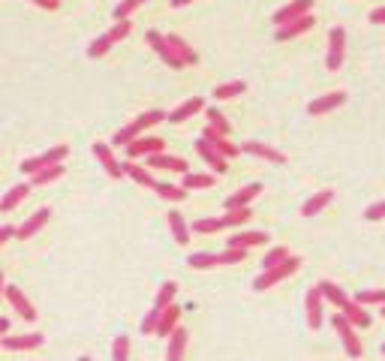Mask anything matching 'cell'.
Here are the masks:
<instances>
[{"instance_id": "cell-1", "label": "cell", "mask_w": 385, "mask_h": 361, "mask_svg": "<svg viewBox=\"0 0 385 361\" xmlns=\"http://www.w3.org/2000/svg\"><path fill=\"white\" fill-rule=\"evenodd\" d=\"M298 268H301V259H298V256H289V259H283L280 265H274V268H265V274H259L256 280H253V289H256V292H265V289H271V286H277L280 280H286V277H292Z\"/></svg>"}, {"instance_id": "cell-2", "label": "cell", "mask_w": 385, "mask_h": 361, "mask_svg": "<svg viewBox=\"0 0 385 361\" xmlns=\"http://www.w3.org/2000/svg\"><path fill=\"white\" fill-rule=\"evenodd\" d=\"M331 325H334V331H337V338L343 343V349H346V355L349 358H362L364 349H362V340H358V334H355V325H352L343 313H334Z\"/></svg>"}, {"instance_id": "cell-3", "label": "cell", "mask_w": 385, "mask_h": 361, "mask_svg": "<svg viewBox=\"0 0 385 361\" xmlns=\"http://www.w3.org/2000/svg\"><path fill=\"white\" fill-rule=\"evenodd\" d=\"M67 154H70L67 145H57V147H52V151L39 154V157L24 160L21 163V172H24V175H37L39 169H48V166H57V163H63V157H67Z\"/></svg>"}, {"instance_id": "cell-4", "label": "cell", "mask_w": 385, "mask_h": 361, "mask_svg": "<svg viewBox=\"0 0 385 361\" xmlns=\"http://www.w3.org/2000/svg\"><path fill=\"white\" fill-rule=\"evenodd\" d=\"M343 52H346V34L343 28H331L329 34V57H325V67L331 72H337L343 67Z\"/></svg>"}, {"instance_id": "cell-5", "label": "cell", "mask_w": 385, "mask_h": 361, "mask_svg": "<svg viewBox=\"0 0 385 361\" xmlns=\"http://www.w3.org/2000/svg\"><path fill=\"white\" fill-rule=\"evenodd\" d=\"M45 343L43 334H3L0 338V347H3L6 352H24V349H39Z\"/></svg>"}, {"instance_id": "cell-6", "label": "cell", "mask_w": 385, "mask_h": 361, "mask_svg": "<svg viewBox=\"0 0 385 361\" xmlns=\"http://www.w3.org/2000/svg\"><path fill=\"white\" fill-rule=\"evenodd\" d=\"M166 151V142H163L160 136H142L136 138V142L127 145V157H151V154H163Z\"/></svg>"}, {"instance_id": "cell-7", "label": "cell", "mask_w": 385, "mask_h": 361, "mask_svg": "<svg viewBox=\"0 0 385 361\" xmlns=\"http://www.w3.org/2000/svg\"><path fill=\"white\" fill-rule=\"evenodd\" d=\"M202 138H205V142H208L211 147H214L220 157H226V160H232V157H238V154H241V147L232 145L223 133H217L214 127H205V130H202Z\"/></svg>"}, {"instance_id": "cell-8", "label": "cell", "mask_w": 385, "mask_h": 361, "mask_svg": "<svg viewBox=\"0 0 385 361\" xmlns=\"http://www.w3.org/2000/svg\"><path fill=\"white\" fill-rule=\"evenodd\" d=\"M94 157L100 160V166L105 169V175H109L112 180H118V178H124V166L118 163V157L112 154V145H105V142H96L94 145Z\"/></svg>"}, {"instance_id": "cell-9", "label": "cell", "mask_w": 385, "mask_h": 361, "mask_svg": "<svg viewBox=\"0 0 385 361\" xmlns=\"http://www.w3.org/2000/svg\"><path fill=\"white\" fill-rule=\"evenodd\" d=\"M3 298L10 301V305L15 307V313H19L24 322H37V307L30 305L28 298H24V292L19 289V286H6V292H3Z\"/></svg>"}, {"instance_id": "cell-10", "label": "cell", "mask_w": 385, "mask_h": 361, "mask_svg": "<svg viewBox=\"0 0 385 361\" xmlns=\"http://www.w3.org/2000/svg\"><path fill=\"white\" fill-rule=\"evenodd\" d=\"M322 292H319V286H310L307 295H304V310H307V325L319 331L322 328Z\"/></svg>"}, {"instance_id": "cell-11", "label": "cell", "mask_w": 385, "mask_h": 361, "mask_svg": "<svg viewBox=\"0 0 385 361\" xmlns=\"http://www.w3.org/2000/svg\"><path fill=\"white\" fill-rule=\"evenodd\" d=\"M145 39H147V45H151L154 52L160 54V61H166L171 70H181V67H184V63L175 57V52H171V45H169V39L163 37V34H157V30H147Z\"/></svg>"}, {"instance_id": "cell-12", "label": "cell", "mask_w": 385, "mask_h": 361, "mask_svg": "<svg viewBox=\"0 0 385 361\" xmlns=\"http://www.w3.org/2000/svg\"><path fill=\"white\" fill-rule=\"evenodd\" d=\"M310 10H313V0H292V3H286L283 10H277L271 15V21L277 24V28H283V24H289L295 19H301V15H307Z\"/></svg>"}, {"instance_id": "cell-13", "label": "cell", "mask_w": 385, "mask_h": 361, "mask_svg": "<svg viewBox=\"0 0 385 361\" xmlns=\"http://www.w3.org/2000/svg\"><path fill=\"white\" fill-rule=\"evenodd\" d=\"M48 217H52V211H48V208H39L37 214H30L21 226H15V238H19V241H28V238H34L39 229L48 223Z\"/></svg>"}, {"instance_id": "cell-14", "label": "cell", "mask_w": 385, "mask_h": 361, "mask_svg": "<svg viewBox=\"0 0 385 361\" xmlns=\"http://www.w3.org/2000/svg\"><path fill=\"white\" fill-rule=\"evenodd\" d=\"M147 160V169H166V172H181V175H187L190 172V166H187V160L184 157H171V154H151V157H145Z\"/></svg>"}, {"instance_id": "cell-15", "label": "cell", "mask_w": 385, "mask_h": 361, "mask_svg": "<svg viewBox=\"0 0 385 361\" xmlns=\"http://www.w3.org/2000/svg\"><path fill=\"white\" fill-rule=\"evenodd\" d=\"M313 24H316V19L307 12V15H301V19H295V21H289V24H283V28H277V37H274V39H280V43H286V39H295V37L307 34Z\"/></svg>"}, {"instance_id": "cell-16", "label": "cell", "mask_w": 385, "mask_h": 361, "mask_svg": "<svg viewBox=\"0 0 385 361\" xmlns=\"http://www.w3.org/2000/svg\"><path fill=\"white\" fill-rule=\"evenodd\" d=\"M241 151L244 154H250V157H259V160H268V163H277V166H283L286 163V157L277 147H271V145H262V142H244L241 145Z\"/></svg>"}, {"instance_id": "cell-17", "label": "cell", "mask_w": 385, "mask_h": 361, "mask_svg": "<svg viewBox=\"0 0 385 361\" xmlns=\"http://www.w3.org/2000/svg\"><path fill=\"white\" fill-rule=\"evenodd\" d=\"M343 103H346V94H343V90H331V94H325V96H319V100L310 103L307 112L310 114H329L331 109H340Z\"/></svg>"}, {"instance_id": "cell-18", "label": "cell", "mask_w": 385, "mask_h": 361, "mask_svg": "<svg viewBox=\"0 0 385 361\" xmlns=\"http://www.w3.org/2000/svg\"><path fill=\"white\" fill-rule=\"evenodd\" d=\"M340 313L346 316L355 328H371V325H373V319H371V313H367V307H364V305H358L355 298H349L346 305H343Z\"/></svg>"}, {"instance_id": "cell-19", "label": "cell", "mask_w": 385, "mask_h": 361, "mask_svg": "<svg viewBox=\"0 0 385 361\" xmlns=\"http://www.w3.org/2000/svg\"><path fill=\"white\" fill-rule=\"evenodd\" d=\"M196 151H199V157H202L205 163H208V166L214 169L217 175H223V172L229 169V160H226V157H220V154H217L208 142H205V138H196Z\"/></svg>"}, {"instance_id": "cell-20", "label": "cell", "mask_w": 385, "mask_h": 361, "mask_svg": "<svg viewBox=\"0 0 385 361\" xmlns=\"http://www.w3.org/2000/svg\"><path fill=\"white\" fill-rule=\"evenodd\" d=\"M259 193H262V184H247V187H241L238 193L229 196V199L223 202V208H226V211H232V208H247V205L256 199Z\"/></svg>"}, {"instance_id": "cell-21", "label": "cell", "mask_w": 385, "mask_h": 361, "mask_svg": "<svg viewBox=\"0 0 385 361\" xmlns=\"http://www.w3.org/2000/svg\"><path fill=\"white\" fill-rule=\"evenodd\" d=\"M166 39H169L171 52H175V57H178V61L184 63V67H196V63H199V54H196L193 48L184 43V37H178V34H169Z\"/></svg>"}, {"instance_id": "cell-22", "label": "cell", "mask_w": 385, "mask_h": 361, "mask_svg": "<svg viewBox=\"0 0 385 361\" xmlns=\"http://www.w3.org/2000/svg\"><path fill=\"white\" fill-rule=\"evenodd\" d=\"M202 109H205V100H202V96H190V100L181 103L175 112L169 114V121H171V124H184V121H190L193 114H199Z\"/></svg>"}, {"instance_id": "cell-23", "label": "cell", "mask_w": 385, "mask_h": 361, "mask_svg": "<svg viewBox=\"0 0 385 361\" xmlns=\"http://www.w3.org/2000/svg\"><path fill=\"white\" fill-rule=\"evenodd\" d=\"M178 319H181V307H178V305H169L166 310H160V322H157V331H154V334L169 338V334L178 328Z\"/></svg>"}, {"instance_id": "cell-24", "label": "cell", "mask_w": 385, "mask_h": 361, "mask_svg": "<svg viewBox=\"0 0 385 361\" xmlns=\"http://www.w3.org/2000/svg\"><path fill=\"white\" fill-rule=\"evenodd\" d=\"M169 226H171V235H175V241L181 244V247H187V244H190V226H187V220H184V214L178 208L169 211Z\"/></svg>"}, {"instance_id": "cell-25", "label": "cell", "mask_w": 385, "mask_h": 361, "mask_svg": "<svg viewBox=\"0 0 385 361\" xmlns=\"http://www.w3.org/2000/svg\"><path fill=\"white\" fill-rule=\"evenodd\" d=\"M184 349H187V328L178 325L175 331L169 334V352H166V361H184Z\"/></svg>"}, {"instance_id": "cell-26", "label": "cell", "mask_w": 385, "mask_h": 361, "mask_svg": "<svg viewBox=\"0 0 385 361\" xmlns=\"http://www.w3.org/2000/svg\"><path fill=\"white\" fill-rule=\"evenodd\" d=\"M28 193H30V184H15L12 190L6 193L3 199H0V211H3V214H10V211H15L24 199H28Z\"/></svg>"}, {"instance_id": "cell-27", "label": "cell", "mask_w": 385, "mask_h": 361, "mask_svg": "<svg viewBox=\"0 0 385 361\" xmlns=\"http://www.w3.org/2000/svg\"><path fill=\"white\" fill-rule=\"evenodd\" d=\"M121 166H124V175H127V178H133L138 187H147V190H154V184H157V180L151 178V172H147L145 166H138L136 160H129V163H121Z\"/></svg>"}, {"instance_id": "cell-28", "label": "cell", "mask_w": 385, "mask_h": 361, "mask_svg": "<svg viewBox=\"0 0 385 361\" xmlns=\"http://www.w3.org/2000/svg\"><path fill=\"white\" fill-rule=\"evenodd\" d=\"M331 199H334L331 190H319L316 196H310V199L301 205V217H316L319 211L325 208V205H331Z\"/></svg>"}, {"instance_id": "cell-29", "label": "cell", "mask_w": 385, "mask_h": 361, "mask_svg": "<svg viewBox=\"0 0 385 361\" xmlns=\"http://www.w3.org/2000/svg\"><path fill=\"white\" fill-rule=\"evenodd\" d=\"M319 292H322V298L329 301V305H334L337 310H343V305L349 301V295L343 292L337 283H331V280H319Z\"/></svg>"}, {"instance_id": "cell-30", "label": "cell", "mask_w": 385, "mask_h": 361, "mask_svg": "<svg viewBox=\"0 0 385 361\" xmlns=\"http://www.w3.org/2000/svg\"><path fill=\"white\" fill-rule=\"evenodd\" d=\"M262 244H268V235L265 232H238V235L229 238V247H241V250L262 247Z\"/></svg>"}, {"instance_id": "cell-31", "label": "cell", "mask_w": 385, "mask_h": 361, "mask_svg": "<svg viewBox=\"0 0 385 361\" xmlns=\"http://www.w3.org/2000/svg\"><path fill=\"white\" fill-rule=\"evenodd\" d=\"M169 114L163 112V109H147V112H142L138 118L133 121V124L138 127V133H145V130H151V127H157V124H163Z\"/></svg>"}, {"instance_id": "cell-32", "label": "cell", "mask_w": 385, "mask_h": 361, "mask_svg": "<svg viewBox=\"0 0 385 361\" xmlns=\"http://www.w3.org/2000/svg\"><path fill=\"white\" fill-rule=\"evenodd\" d=\"M154 193H157L160 199H166V202H184V199H187V190H184V187L166 184V180H157V184H154Z\"/></svg>"}, {"instance_id": "cell-33", "label": "cell", "mask_w": 385, "mask_h": 361, "mask_svg": "<svg viewBox=\"0 0 385 361\" xmlns=\"http://www.w3.org/2000/svg\"><path fill=\"white\" fill-rule=\"evenodd\" d=\"M217 184L214 175H196V172H187L184 175V190H211V187Z\"/></svg>"}, {"instance_id": "cell-34", "label": "cell", "mask_w": 385, "mask_h": 361, "mask_svg": "<svg viewBox=\"0 0 385 361\" xmlns=\"http://www.w3.org/2000/svg\"><path fill=\"white\" fill-rule=\"evenodd\" d=\"M250 217H253V211H250V205H247V208H232V211H226V214L220 217V220H223V229H235V226H244Z\"/></svg>"}, {"instance_id": "cell-35", "label": "cell", "mask_w": 385, "mask_h": 361, "mask_svg": "<svg viewBox=\"0 0 385 361\" xmlns=\"http://www.w3.org/2000/svg\"><path fill=\"white\" fill-rule=\"evenodd\" d=\"M175 295H178V283L175 280H166L160 286V292H157V301H154V307L157 310H166L169 305H175Z\"/></svg>"}, {"instance_id": "cell-36", "label": "cell", "mask_w": 385, "mask_h": 361, "mask_svg": "<svg viewBox=\"0 0 385 361\" xmlns=\"http://www.w3.org/2000/svg\"><path fill=\"white\" fill-rule=\"evenodd\" d=\"M244 90H247V81H226V85L214 87V96L217 100H232V96H241Z\"/></svg>"}, {"instance_id": "cell-37", "label": "cell", "mask_w": 385, "mask_h": 361, "mask_svg": "<svg viewBox=\"0 0 385 361\" xmlns=\"http://www.w3.org/2000/svg\"><path fill=\"white\" fill-rule=\"evenodd\" d=\"M190 268H199V271H208V268H217L220 265V253H190Z\"/></svg>"}, {"instance_id": "cell-38", "label": "cell", "mask_w": 385, "mask_h": 361, "mask_svg": "<svg viewBox=\"0 0 385 361\" xmlns=\"http://www.w3.org/2000/svg\"><path fill=\"white\" fill-rule=\"evenodd\" d=\"M57 178H63V163H57V166H48V169H39L30 184L43 187V184H52V180H57Z\"/></svg>"}, {"instance_id": "cell-39", "label": "cell", "mask_w": 385, "mask_h": 361, "mask_svg": "<svg viewBox=\"0 0 385 361\" xmlns=\"http://www.w3.org/2000/svg\"><path fill=\"white\" fill-rule=\"evenodd\" d=\"M205 114H208V127H214L217 133H223V136L232 133V127H229V121L223 118V112L220 109H205Z\"/></svg>"}, {"instance_id": "cell-40", "label": "cell", "mask_w": 385, "mask_h": 361, "mask_svg": "<svg viewBox=\"0 0 385 361\" xmlns=\"http://www.w3.org/2000/svg\"><path fill=\"white\" fill-rule=\"evenodd\" d=\"M112 361H129V338L127 334H118L112 343Z\"/></svg>"}, {"instance_id": "cell-41", "label": "cell", "mask_w": 385, "mask_h": 361, "mask_svg": "<svg viewBox=\"0 0 385 361\" xmlns=\"http://www.w3.org/2000/svg\"><path fill=\"white\" fill-rule=\"evenodd\" d=\"M193 229H196V232H202V235H214V232L223 229V220H220V217H202V220H196V223H193Z\"/></svg>"}, {"instance_id": "cell-42", "label": "cell", "mask_w": 385, "mask_h": 361, "mask_svg": "<svg viewBox=\"0 0 385 361\" xmlns=\"http://www.w3.org/2000/svg\"><path fill=\"white\" fill-rule=\"evenodd\" d=\"M147 3V0H121V3L118 6H114V19H118V21H124V19H129V12H136L138 10V6H145Z\"/></svg>"}, {"instance_id": "cell-43", "label": "cell", "mask_w": 385, "mask_h": 361, "mask_svg": "<svg viewBox=\"0 0 385 361\" xmlns=\"http://www.w3.org/2000/svg\"><path fill=\"white\" fill-rule=\"evenodd\" d=\"M138 138V127L136 124H127L124 130H118V133H114V138H112V145H129V142H136Z\"/></svg>"}, {"instance_id": "cell-44", "label": "cell", "mask_w": 385, "mask_h": 361, "mask_svg": "<svg viewBox=\"0 0 385 361\" xmlns=\"http://www.w3.org/2000/svg\"><path fill=\"white\" fill-rule=\"evenodd\" d=\"M109 48H112V39L103 34L100 39H94V43H91V48H87V57H94V61H100L103 54H109Z\"/></svg>"}, {"instance_id": "cell-45", "label": "cell", "mask_w": 385, "mask_h": 361, "mask_svg": "<svg viewBox=\"0 0 385 361\" xmlns=\"http://www.w3.org/2000/svg\"><path fill=\"white\" fill-rule=\"evenodd\" d=\"M247 259V250L241 247H226V253H220V265H238Z\"/></svg>"}, {"instance_id": "cell-46", "label": "cell", "mask_w": 385, "mask_h": 361, "mask_svg": "<svg viewBox=\"0 0 385 361\" xmlns=\"http://www.w3.org/2000/svg\"><path fill=\"white\" fill-rule=\"evenodd\" d=\"M129 30H133V21L124 19V21H118V24H114V28H112L105 37H109V39H112V45H114V43H121L124 37H129Z\"/></svg>"}, {"instance_id": "cell-47", "label": "cell", "mask_w": 385, "mask_h": 361, "mask_svg": "<svg viewBox=\"0 0 385 361\" xmlns=\"http://www.w3.org/2000/svg\"><path fill=\"white\" fill-rule=\"evenodd\" d=\"M292 253H289V247H271V253H265V262L262 265L265 268H274V265H280L283 259H289Z\"/></svg>"}, {"instance_id": "cell-48", "label": "cell", "mask_w": 385, "mask_h": 361, "mask_svg": "<svg viewBox=\"0 0 385 361\" xmlns=\"http://www.w3.org/2000/svg\"><path fill=\"white\" fill-rule=\"evenodd\" d=\"M364 220H367V223H379V220H385V202H373V205H367Z\"/></svg>"}, {"instance_id": "cell-49", "label": "cell", "mask_w": 385, "mask_h": 361, "mask_svg": "<svg viewBox=\"0 0 385 361\" xmlns=\"http://www.w3.org/2000/svg\"><path fill=\"white\" fill-rule=\"evenodd\" d=\"M157 322H160V310H147V316L142 319V334H154L157 331Z\"/></svg>"}, {"instance_id": "cell-50", "label": "cell", "mask_w": 385, "mask_h": 361, "mask_svg": "<svg viewBox=\"0 0 385 361\" xmlns=\"http://www.w3.org/2000/svg\"><path fill=\"white\" fill-rule=\"evenodd\" d=\"M10 238H15V226H0V247H3Z\"/></svg>"}, {"instance_id": "cell-51", "label": "cell", "mask_w": 385, "mask_h": 361, "mask_svg": "<svg viewBox=\"0 0 385 361\" xmlns=\"http://www.w3.org/2000/svg\"><path fill=\"white\" fill-rule=\"evenodd\" d=\"M30 3L43 6V10H57V6H61V0H30Z\"/></svg>"}, {"instance_id": "cell-52", "label": "cell", "mask_w": 385, "mask_h": 361, "mask_svg": "<svg viewBox=\"0 0 385 361\" xmlns=\"http://www.w3.org/2000/svg\"><path fill=\"white\" fill-rule=\"evenodd\" d=\"M371 21L373 24H385V6H382V10H373L371 12Z\"/></svg>"}, {"instance_id": "cell-53", "label": "cell", "mask_w": 385, "mask_h": 361, "mask_svg": "<svg viewBox=\"0 0 385 361\" xmlns=\"http://www.w3.org/2000/svg\"><path fill=\"white\" fill-rule=\"evenodd\" d=\"M3 334H10V319L0 316V338H3Z\"/></svg>"}, {"instance_id": "cell-54", "label": "cell", "mask_w": 385, "mask_h": 361, "mask_svg": "<svg viewBox=\"0 0 385 361\" xmlns=\"http://www.w3.org/2000/svg\"><path fill=\"white\" fill-rule=\"evenodd\" d=\"M187 3H193V0H171V6H175V10H181V6H187Z\"/></svg>"}, {"instance_id": "cell-55", "label": "cell", "mask_w": 385, "mask_h": 361, "mask_svg": "<svg viewBox=\"0 0 385 361\" xmlns=\"http://www.w3.org/2000/svg\"><path fill=\"white\" fill-rule=\"evenodd\" d=\"M3 292H6V286H3V274H0V298H3Z\"/></svg>"}, {"instance_id": "cell-56", "label": "cell", "mask_w": 385, "mask_h": 361, "mask_svg": "<svg viewBox=\"0 0 385 361\" xmlns=\"http://www.w3.org/2000/svg\"><path fill=\"white\" fill-rule=\"evenodd\" d=\"M79 361H91V358H87V355H81V358H79Z\"/></svg>"}, {"instance_id": "cell-57", "label": "cell", "mask_w": 385, "mask_h": 361, "mask_svg": "<svg viewBox=\"0 0 385 361\" xmlns=\"http://www.w3.org/2000/svg\"><path fill=\"white\" fill-rule=\"evenodd\" d=\"M382 319H385V305H382Z\"/></svg>"}, {"instance_id": "cell-58", "label": "cell", "mask_w": 385, "mask_h": 361, "mask_svg": "<svg viewBox=\"0 0 385 361\" xmlns=\"http://www.w3.org/2000/svg\"><path fill=\"white\" fill-rule=\"evenodd\" d=\"M382 355H385V343H382Z\"/></svg>"}]
</instances>
